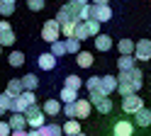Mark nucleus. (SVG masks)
Masks as SVG:
<instances>
[{"label": "nucleus", "mask_w": 151, "mask_h": 136, "mask_svg": "<svg viewBox=\"0 0 151 136\" xmlns=\"http://www.w3.org/2000/svg\"><path fill=\"white\" fill-rule=\"evenodd\" d=\"M15 12V5H10V3H3V17H10Z\"/></svg>", "instance_id": "e433bc0d"}, {"label": "nucleus", "mask_w": 151, "mask_h": 136, "mask_svg": "<svg viewBox=\"0 0 151 136\" xmlns=\"http://www.w3.org/2000/svg\"><path fill=\"white\" fill-rule=\"evenodd\" d=\"M115 90H117V78L115 75H100V92L110 97Z\"/></svg>", "instance_id": "9d476101"}, {"label": "nucleus", "mask_w": 151, "mask_h": 136, "mask_svg": "<svg viewBox=\"0 0 151 136\" xmlns=\"http://www.w3.org/2000/svg\"><path fill=\"white\" fill-rule=\"evenodd\" d=\"M86 29H88V37H98V34H100V22L88 19V22H86Z\"/></svg>", "instance_id": "2f4dec72"}, {"label": "nucleus", "mask_w": 151, "mask_h": 136, "mask_svg": "<svg viewBox=\"0 0 151 136\" xmlns=\"http://www.w3.org/2000/svg\"><path fill=\"white\" fill-rule=\"evenodd\" d=\"M141 107H144V100H141L139 95H127V97H122V110H124L127 114H137Z\"/></svg>", "instance_id": "20e7f679"}, {"label": "nucleus", "mask_w": 151, "mask_h": 136, "mask_svg": "<svg viewBox=\"0 0 151 136\" xmlns=\"http://www.w3.org/2000/svg\"><path fill=\"white\" fill-rule=\"evenodd\" d=\"M73 32H76V22H71V24H61V34H63L66 39H71Z\"/></svg>", "instance_id": "72a5a7b5"}, {"label": "nucleus", "mask_w": 151, "mask_h": 136, "mask_svg": "<svg viewBox=\"0 0 151 136\" xmlns=\"http://www.w3.org/2000/svg\"><path fill=\"white\" fill-rule=\"evenodd\" d=\"M37 63H39L42 71H54V68H56V56H51V54H39Z\"/></svg>", "instance_id": "f8f14e48"}, {"label": "nucleus", "mask_w": 151, "mask_h": 136, "mask_svg": "<svg viewBox=\"0 0 151 136\" xmlns=\"http://www.w3.org/2000/svg\"><path fill=\"white\" fill-rule=\"evenodd\" d=\"M119 49V56H134V49H137V42H132V39H122L117 44Z\"/></svg>", "instance_id": "dca6fc26"}, {"label": "nucleus", "mask_w": 151, "mask_h": 136, "mask_svg": "<svg viewBox=\"0 0 151 136\" xmlns=\"http://www.w3.org/2000/svg\"><path fill=\"white\" fill-rule=\"evenodd\" d=\"M63 117L66 119H76V102L73 105H63Z\"/></svg>", "instance_id": "f704fd0d"}, {"label": "nucleus", "mask_w": 151, "mask_h": 136, "mask_svg": "<svg viewBox=\"0 0 151 136\" xmlns=\"http://www.w3.org/2000/svg\"><path fill=\"white\" fill-rule=\"evenodd\" d=\"M7 124H10V129H12V131H22L24 126H27V119H24V114H10Z\"/></svg>", "instance_id": "f3484780"}, {"label": "nucleus", "mask_w": 151, "mask_h": 136, "mask_svg": "<svg viewBox=\"0 0 151 136\" xmlns=\"http://www.w3.org/2000/svg\"><path fill=\"white\" fill-rule=\"evenodd\" d=\"M5 92L10 95V97H20V95L24 92V87H22V78H10V80H7Z\"/></svg>", "instance_id": "9b49d317"}, {"label": "nucleus", "mask_w": 151, "mask_h": 136, "mask_svg": "<svg viewBox=\"0 0 151 136\" xmlns=\"http://www.w3.org/2000/svg\"><path fill=\"white\" fill-rule=\"evenodd\" d=\"M42 112H44L46 117H56V114L61 112V102H59V100H44Z\"/></svg>", "instance_id": "ddd939ff"}, {"label": "nucleus", "mask_w": 151, "mask_h": 136, "mask_svg": "<svg viewBox=\"0 0 151 136\" xmlns=\"http://www.w3.org/2000/svg\"><path fill=\"white\" fill-rule=\"evenodd\" d=\"M27 136H44V134H42V129H29Z\"/></svg>", "instance_id": "4c0bfd02"}, {"label": "nucleus", "mask_w": 151, "mask_h": 136, "mask_svg": "<svg viewBox=\"0 0 151 136\" xmlns=\"http://www.w3.org/2000/svg\"><path fill=\"white\" fill-rule=\"evenodd\" d=\"M7 63H10V66H22L24 63V54L22 51H10V56H7Z\"/></svg>", "instance_id": "c85d7f7f"}, {"label": "nucleus", "mask_w": 151, "mask_h": 136, "mask_svg": "<svg viewBox=\"0 0 151 136\" xmlns=\"http://www.w3.org/2000/svg\"><path fill=\"white\" fill-rule=\"evenodd\" d=\"M15 44V32L10 22H0V46H12Z\"/></svg>", "instance_id": "6e6552de"}, {"label": "nucleus", "mask_w": 151, "mask_h": 136, "mask_svg": "<svg viewBox=\"0 0 151 136\" xmlns=\"http://www.w3.org/2000/svg\"><path fill=\"white\" fill-rule=\"evenodd\" d=\"M42 39L49 42V44L59 42V39H61V24L56 22V19H46V22L42 24Z\"/></svg>", "instance_id": "f03ea898"}, {"label": "nucleus", "mask_w": 151, "mask_h": 136, "mask_svg": "<svg viewBox=\"0 0 151 136\" xmlns=\"http://www.w3.org/2000/svg\"><path fill=\"white\" fill-rule=\"evenodd\" d=\"M63 44H66V54H76V56H78L81 54V42H78V39H63Z\"/></svg>", "instance_id": "a878e982"}, {"label": "nucleus", "mask_w": 151, "mask_h": 136, "mask_svg": "<svg viewBox=\"0 0 151 136\" xmlns=\"http://www.w3.org/2000/svg\"><path fill=\"white\" fill-rule=\"evenodd\" d=\"M24 119H27V126H29V129H42L46 124V114L42 112L39 105H32L29 110L24 112Z\"/></svg>", "instance_id": "f257e3e1"}, {"label": "nucleus", "mask_w": 151, "mask_h": 136, "mask_svg": "<svg viewBox=\"0 0 151 136\" xmlns=\"http://www.w3.org/2000/svg\"><path fill=\"white\" fill-rule=\"evenodd\" d=\"M88 100H90V105L95 107L100 114H110L112 112V100L107 95H102V92H88Z\"/></svg>", "instance_id": "7ed1b4c3"}, {"label": "nucleus", "mask_w": 151, "mask_h": 136, "mask_svg": "<svg viewBox=\"0 0 151 136\" xmlns=\"http://www.w3.org/2000/svg\"><path fill=\"white\" fill-rule=\"evenodd\" d=\"M134 122H137V126H151V110L141 107V110L134 114Z\"/></svg>", "instance_id": "2eb2a0df"}, {"label": "nucleus", "mask_w": 151, "mask_h": 136, "mask_svg": "<svg viewBox=\"0 0 151 136\" xmlns=\"http://www.w3.org/2000/svg\"><path fill=\"white\" fill-rule=\"evenodd\" d=\"M22 87H24L27 92H34L37 87H39V78H37L34 73H27V75L22 78Z\"/></svg>", "instance_id": "6ab92c4d"}, {"label": "nucleus", "mask_w": 151, "mask_h": 136, "mask_svg": "<svg viewBox=\"0 0 151 136\" xmlns=\"http://www.w3.org/2000/svg\"><path fill=\"white\" fill-rule=\"evenodd\" d=\"M10 136H27V129H22V131H12Z\"/></svg>", "instance_id": "58836bf2"}, {"label": "nucleus", "mask_w": 151, "mask_h": 136, "mask_svg": "<svg viewBox=\"0 0 151 136\" xmlns=\"http://www.w3.org/2000/svg\"><path fill=\"white\" fill-rule=\"evenodd\" d=\"M46 0H27V7L32 10V12H39V10H44Z\"/></svg>", "instance_id": "473e14b6"}, {"label": "nucleus", "mask_w": 151, "mask_h": 136, "mask_svg": "<svg viewBox=\"0 0 151 136\" xmlns=\"http://www.w3.org/2000/svg\"><path fill=\"white\" fill-rule=\"evenodd\" d=\"M76 63H78L81 68H90L95 61H93V54H90V51H81L78 56H76Z\"/></svg>", "instance_id": "b1692460"}, {"label": "nucleus", "mask_w": 151, "mask_h": 136, "mask_svg": "<svg viewBox=\"0 0 151 136\" xmlns=\"http://www.w3.org/2000/svg\"><path fill=\"white\" fill-rule=\"evenodd\" d=\"M0 49H3V46H0Z\"/></svg>", "instance_id": "a18cd8bd"}, {"label": "nucleus", "mask_w": 151, "mask_h": 136, "mask_svg": "<svg viewBox=\"0 0 151 136\" xmlns=\"http://www.w3.org/2000/svg\"><path fill=\"white\" fill-rule=\"evenodd\" d=\"M0 15H3V3H0Z\"/></svg>", "instance_id": "37998d69"}, {"label": "nucleus", "mask_w": 151, "mask_h": 136, "mask_svg": "<svg viewBox=\"0 0 151 136\" xmlns=\"http://www.w3.org/2000/svg\"><path fill=\"white\" fill-rule=\"evenodd\" d=\"M83 85L88 87V92H100V75H90Z\"/></svg>", "instance_id": "cd10ccee"}, {"label": "nucleus", "mask_w": 151, "mask_h": 136, "mask_svg": "<svg viewBox=\"0 0 151 136\" xmlns=\"http://www.w3.org/2000/svg\"><path fill=\"white\" fill-rule=\"evenodd\" d=\"M12 129H10V124H7V119H0V136H10Z\"/></svg>", "instance_id": "c9c22d12"}, {"label": "nucleus", "mask_w": 151, "mask_h": 136, "mask_svg": "<svg viewBox=\"0 0 151 136\" xmlns=\"http://www.w3.org/2000/svg\"><path fill=\"white\" fill-rule=\"evenodd\" d=\"M63 83H66L63 87H71V90H76V92L83 87V80H81L78 75H73V73H71V75H66V80H63Z\"/></svg>", "instance_id": "393cba45"}, {"label": "nucleus", "mask_w": 151, "mask_h": 136, "mask_svg": "<svg viewBox=\"0 0 151 136\" xmlns=\"http://www.w3.org/2000/svg\"><path fill=\"white\" fill-rule=\"evenodd\" d=\"M0 3H10V5H15V3H17V0H0Z\"/></svg>", "instance_id": "79ce46f5"}, {"label": "nucleus", "mask_w": 151, "mask_h": 136, "mask_svg": "<svg viewBox=\"0 0 151 136\" xmlns=\"http://www.w3.org/2000/svg\"><path fill=\"white\" fill-rule=\"evenodd\" d=\"M73 39H78V42H86V39H88V29H86V22H76V32H73Z\"/></svg>", "instance_id": "bb28decb"}, {"label": "nucleus", "mask_w": 151, "mask_h": 136, "mask_svg": "<svg viewBox=\"0 0 151 136\" xmlns=\"http://www.w3.org/2000/svg\"><path fill=\"white\" fill-rule=\"evenodd\" d=\"M61 129H63L66 136H78V134H81V122H78V119H68Z\"/></svg>", "instance_id": "aec40b11"}, {"label": "nucleus", "mask_w": 151, "mask_h": 136, "mask_svg": "<svg viewBox=\"0 0 151 136\" xmlns=\"http://www.w3.org/2000/svg\"><path fill=\"white\" fill-rule=\"evenodd\" d=\"M134 61H137L134 56H119V58H117V68H119V73H129L132 68H137Z\"/></svg>", "instance_id": "4468645a"}, {"label": "nucleus", "mask_w": 151, "mask_h": 136, "mask_svg": "<svg viewBox=\"0 0 151 136\" xmlns=\"http://www.w3.org/2000/svg\"><path fill=\"white\" fill-rule=\"evenodd\" d=\"M78 136H86V134H83V131H81V134H78Z\"/></svg>", "instance_id": "c03bdc74"}, {"label": "nucleus", "mask_w": 151, "mask_h": 136, "mask_svg": "<svg viewBox=\"0 0 151 136\" xmlns=\"http://www.w3.org/2000/svg\"><path fill=\"white\" fill-rule=\"evenodd\" d=\"M90 112H93V105H90V100L86 97V100H76V119H88L90 117Z\"/></svg>", "instance_id": "1a4fd4ad"}, {"label": "nucleus", "mask_w": 151, "mask_h": 136, "mask_svg": "<svg viewBox=\"0 0 151 136\" xmlns=\"http://www.w3.org/2000/svg\"><path fill=\"white\" fill-rule=\"evenodd\" d=\"M71 3H76V5H88L90 0H71Z\"/></svg>", "instance_id": "ea45409f"}, {"label": "nucleus", "mask_w": 151, "mask_h": 136, "mask_svg": "<svg viewBox=\"0 0 151 136\" xmlns=\"http://www.w3.org/2000/svg\"><path fill=\"white\" fill-rule=\"evenodd\" d=\"M110 0H93V5H107Z\"/></svg>", "instance_id": "a19ab883"}, {"label": "nucleus", "mask_w": 151, "mask_h": 136, "mask_svg": "<svg viewBox=\"0 0 151 136\" xmlns=\"http://www.w3.org/2000/svg\"><path fill=\"white\" fill-rule=\"evenodd\" d=\"M134 58H137V61H151V42H149V39H141V42H137Z\"/></svg>", "instance_id": "39448f33"}, {"label": "nucleus", "mask_w": 151, "mask_h": 136, "mask_svg": "<svg viewBox=\"0 0 151 136\" xmlns=\"http://www.w3.org/2000/svg\"><path fill=\"white\" fill-rule=\"evenodd\" d=\"M127 78H129V80H132V85H134L137 90H139L141 85H144V73H141L139 68H132V71L127 73Z\"/></svg>", "instance_id": "4be33fe9"}, {"label": "nucleus", "mask_w": 151, "mask_h": 136, "mask_svg": "<svg viewBox=\"0 0 151 136\" xmlns=\"http://www.w3.org/2000/svg\"><path fill=\"white\" fill-rule=\"evenodd\" d=\"M10 102H12L10 95H7V92H0V117H3L5 112H10Z\"/></svg>", "instance_id": "c756f323"}, {"label": "nucleus", "mask_w": 151, "mask_h": 136, "mask_svg": "<svg viewBox=\"0 0 151 136\" xmlns=\"http://www.w3.org/2000/svg\"><path fill=\"white\" fill-rule=\"evenodd\" d=\"M95 49L98 51H110L112 49V37L110 34H98L95 37Z\"/></svg>", "instance_id": "a211bd4d"}, {"label": "nucleus", "mask_w": 151, "mask_h": 136, "mask_svg": "<svg viewBox=\"0 0 151 136\" xmlns=\"http://www.w3.org/2000/svg\"><path fill=\"white\" fill-rule=\"evenodd\" d=\"M49 54H51V56H56V58H61V56L66 54V44L61 42V39H59V42H54V44H51V51H49Z\"/></svg>", "instance_id": "7c9ffc66"}, {"label": "nucleus", "mask_w": 151, "mask_h": 136, "mask_svg": "<svg viewBox=\"0 0 151 136\" xmlns=\"http://www.w3.org/2000/svg\"><path fill=\"white\" fill-rule=\"evenodd\" d=\"M93 19L95 22H110L112 19V7L110 5H93Z\"/></svg>", "instance_id": "0eeeda50"}, {"label": "nucleus", "mask_w": 151, "mask_h": 136, "mask_svg": "<svg viewBox=\"0 0 151 136\" xmlns=\"http://www.w3.org/2000/svg\"><path fill=\"white\" fill-rule=\"evenodd\" d=\"M112 136H134V124L129 119H119L112 126Z\"/></svg>", "instance_id": "423d86ee"}, {"label": "nucleus", "mask_w": 151, "mask_h": 136, "mask_svg": "<svg viewBox=\"0 0 151 136\" xmlns=\"http://www.w3.org/2000/svg\"><path fill=\"white\" fill-rule=\"evenodd\" d=\"M42 134H44V136H63V129H61V124L49 122V124L42 126Z\"/></svg>", "instance_id": "412c9836"}, {"label": "nucleus", "mask_w": 151, "mask_h": 136, "mask_svg": "<svg viewBox=\"0 0 151 136\" xmlns=\"http://www.w3.org/2000/svg\"><path fill=\"white\" fill-rule=\"evenodd\" d=\"M59 100H61L63 105H73L76 100H78V92L71 90V87H61V97H59Z\"/></svg>", "instance_id": "5701e85b"}]
</instances>
